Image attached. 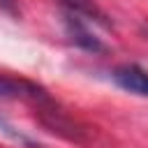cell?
Returning a JSON list of instances; mask_svg holds the SVG:
<instances>
[{
  "mask_svg": "<svg viewBox=\"0 0 148 148\" xmlns=\"http://www.w3.org/2000/svg\"><path fill=\"white\" fill-rule=\"evenodd\" d=\"M111 76L123 90L148 97V69L146 67H141V65H120V67L113 69Z\"/></svg>",
  "mask_w": 148,
  "mask_h": 148,
  "instance_id": "6da1fadb",
  "label": "cell"
},
{
  "mask_svg": "<svg viewBox=\"0 0 148 148\" xmlns=\"http://www.w3.org/2000/svg\"><path fill=\"white\" fill-rule=\"evenodd\" d=\"M65 23H67V32H69L72 42H76L79 46H83V49H88V51H102V49H104V46L99 44V39L88 32V28H86V23H83V16L67 12Z\"/></svg>",
  "mask_w": 148,
  "mask_h": 148,
  "instance_id": "7a4b0ae2",
  "label": "cell"
},
{
  "mask_svg": "<svg viewBox=\"0 0 148 148\" xmlns=\"http://www.w3.org/2000/svg\"><path fill=\"white\" fill-rule=\"evenodd\" d=\"M65 7H67V12H72V14H79V16H83V18H88V21H99V23H104V25H109V21H106V16L102 14V9L97 7V5H92L90 0H60Z\"/></svg>",
  "mask_w": 148,
  "mask_h": 148,
  "instance_id": "3957f363",
  "label": "cell"
},
{
  "mask_svg": "<svg viewBox=\"0 0 148 148\" xmlns=\"http://www.w3.org/2000/svg\"><path fill=\"white\" fill-rule=\"evenodd\" d=\"M0 7L7 9V12H12V14L16 12V9H14V0H0Z\"/></svg>",
  "mask_w": 148,
  "mask_h": 148,
  "instance_id": "277c9868",
  "label": "cell"
}]
</instances>
